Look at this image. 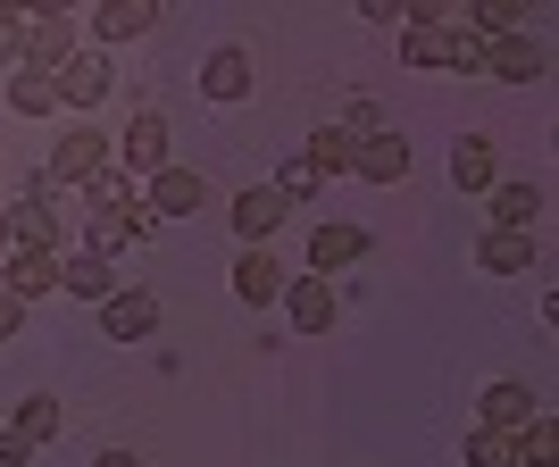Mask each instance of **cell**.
Instances as JSON below:
<instances>
[{
    "mask_svg": "<svg viewBox=\"0 0 559 467\" xmlns=\"http://www.w3.org/2000/svg\"><path fill=\"white\" fill-rule=\"evenodd\" d=\"M109 167H117V142L100 134V125H68V134L50 142L43 176H50L59 192H68V184H93V176H109Z\"/></svg>",
    "mask_w": 559,
    "mask_h": 467,
    "instance_id": "1",
    "label": "cell"
},
{
    "mask_svg": "<svg viewBox=\"0 0 559 467\" xmlns=\"http://www.w3.org/2000/svg\"><path fill=\"white\" fill-rule=\"evenodd\" d=\"M401 68H476V43H460L443 17H401Z\"/></svg>",
    "mask_w": 559,
    "mask_h": 467,
    "instance_id": "2",
    "label": "cell"
},
{
    "mask_svg": "<svg viewBox=\"0 0 559 467\" xmlns=\"http://www.w3.org/2000/svg\"><path fill=\"white\" fill-rule=\"evenodd\" d=\"M75 50H84V43H75V17H68V9H34V17H25V59H17V68L59 75Z\"/></svg>",
    "mask_w": 559,
    "mask_h": 467,
    "instance_id": "3",
    "label": "cell"
},
{
    "mask_svg": "<svg viewBox=\"0 0 559 467\" xmlns=\"http://www.w3.org/2000/svg\"><path fill=\"white\" fill-rule=\"evenodd\" d=\"M151 226H159V217H151V201H142V192H126L117 209H93V234H84V251L117 259V251H134V242H142Z\"/></svg>",
    "mask_w": 559,
    "mask_h": 467,
    "instance_id": "4",
    "label": "cell"
},
{
    "mask_svg": "<svg viewBox=\"0 0 559 467\" xmlns=\"http://www.w3.org/2000/svg\"><path fill=\"white\" fill-rule=\"evenodd\" d=\"M50 84H59V109L93 117L100 100H109V84H117V75H109V50H75V59H68L59 75H50Z\"/></svg>",
    "mask_w": 559,
    "mask_h": 467,
    "instance_id": "5",
    "label": "cell"
},
{
    "mask_svg": "<svg viewBox=\"0 0 559 467\" xmlns=\"http://www.w3.org/2000/svg\"><path fill=\"white\" fill-rule=\"evenodd\" d=\"M476 68H485V75H501V84H543L551 50H543L535 34H501V43H476Z\"/></svg>",
    "mask_w": 559,
    "mask_h": 467,
    "instance_id": "6",
    "label": "cell"
},
{
    "mask_svg": "<svg viewBox=\"0 0 559 467\" xmlns=\"http://www.w3.org/2000/svg\"><path fill=\"white\" fill-rule=\"evenodd\" d=\"M100 334H109V343H142V334H159V292L117 284L109 301H100Z\"/></svg>",
    "mask_w": 559,
    "mask_h": 467,
    "instance_id": "7",
    "label": "cell"
},
{
    "mask_svg": "<svg viewBox=\"0 0 559 467\" xmlns=\"http://www.w3.org/2000/svg\"><path fill=\"white\" fill-rule=\"evenodd\" d=\"M284 259L267 251V242H251V251L234 259V301H251V309H267V301H284Z\"/></svg>",
    "mask_w": 559,
    "mask_h": 467,
    "instance_id": "8",
    "label": "cell"
},
{
    "mask_svg": "<svg viewBox=\"0 0 559 467\" xmlns=\"http://www.w3.org/2000/svg\"><path fill=\"white\" fill-rule=\"evenodd\" d=\"M350 176H368V184H401L409 176V142L384 125V134H359L350 142Z\"/></svg>",
    "mask_w": 559,
    "mask_h": 467,
    "instance_id": "9",
    "label": "cell"
},
{
    "mask_svg": "<svg viewBox=\"0 0 559 467\" xmlns=\"http://www.w3.org/2000/svg\"><path fill=\"white\" fill-rule=\"evenodd\" d=\"M142 201H151V217H192L201 201H210V184H201V167H176V159H167L159 176H151Z\"/></svg>",
    "mask_w": 559,
    "mask_h": 467,
    "instance_id": "10",
    "label": "cell"
},
{
    "mask_svg": "<svg viewBox=\"0 0 559 467\" xmlns=\"http://www.w3.org/2000/svg\"><path fill=\"white\" fill-rule=\"evenodd\" d=\"M284 217H293V201H284L276 184H251V192H234V234H242V251H251V242H267V234H276Z\"/></svg>",
    "mask_w": 559,
    "mask_h": 467,
    "instance_id": "11",
    "label": "cell"
},
{
    "mask_svg": "<svg viewBox=\"0 0 559 467\" xmlns=\"http://www.w3.org/2000/svg\"><path fill=\"white\" fill-rule=\"evenodd\" d=\"M59 259H68V251H9V259H0L9 301H43V292H59Z\"/></svg>",
    "mask_w": 559,
    "mask_h": 467,
    "instance_id": "12",
    "label": "cell"
},
{
    "mask_svg": "<svg viewBox=\"0 0 559 467\" xmlns=\"http://www.w3.org/2000/svg\"><path fill=\"white\" fill-rule=\"evenodd\" d=\"M159 167H167V117L142 109L134 125H126V167H117V176L134 184V176H159Z\"/></svg>",
    "mask_w": 559,
    "mask_h": 467,
    "instance_id": "13",
    "label": "cell"
},
{
    "mask_svg": "<svg viewBox=\"0 0 559 467\" xmlns=\"http://www.w3.org/2000/svg\"><path fill=\"white\" fill-rule=\"evenodd\" d=\"M201 93H210V100H251V50L217 43L210 59H201Z\"/></svg>",
    "mask_w": 559,
    "mask_h": 467,
    "instance_id": "14",
    "label": "cell"
},
{
    "mask_svg": "<svg viewBox=\"0 0 559 467\" xmlns=\"http://www.w3.org/2000/svg\"><path fill=\"white\" fill-rule=\"evenodd\" d=\"M284 309H293V334H326L343 301H334L326 276H293V284H284Z\"/></svg>",
    "mask_w": 559,
    "mask_h": 467,
    "instance_id": "15",
    "label": "cell"
},
{
    "mask_svg": "<svg viewBox=\"0 0 559 467\" xmlns=\"http://www.w3.org/2000/svg\"><path fill=\"white\" fill-rule=\"evenodd\" d=\"M476 267H485V276H526V267H535V234L485 226V242H476Z\"/></svg>",
    "mask_w": 559,
    "mask_h": 467,
    "instance_id": "16",
    "label": "cell"
},
{
    "mask_svg": "<svg viewBox=\"0 0 559 467\" xmlns=\"http://www.w3.org/2000/svg\"><path fill=\"white\" fill-rule=\"evenodd\" d=\"M376 234L368 226H318L309 234V276H326V267H350V259H368Z\"/></svg>",
    "mask_w": 559,
    "mask_h": 467,
    "instance_id": "17",
    "label": "cell"
},
{
    "mask_svg": "<svg viewBox=\"0 0 559 467\" xmlns=\"http://www.w3.org/2000/svg\"><path fill=\"white\" fill-rule=\"evenodd\" d=\"M59 292H75V301H109V292H117V259L68 251V259H59Z\"/></svg>",
    "mask_w": 559,
    "mask_h": 467,
    "instance_id": "18",
    "label": "cell"
},
{
    "mask_svg": "<svg viewBox=\"0 0 559 467\" xmlns=\"http://www.w3.org/2000/svg\"><path fill=\"white\" fill-rule=\"evenodd\" d=\"M526 418H543V400L518 384V375H501V384H485V418L476 426H501V434H518Z\"/></svg>",
    "mask_w": 559,
    "mask_h": 467,
    "instance_id": "19",
    "label": "cell"
},
{
    "mask_svg": "<svg viewBox=\"0 0 559 467\" xmlns=\"http://www.w3.org/2000/svg\"><path fill=\"white\" fill-rule=\"evenodd\" d=\"M151 0H109V9H93V50H109V43H134V34H151Z\"/></svg>",
    "mask_w": 559,
    "mask_h": 467,
    "instance_id": "20",
    "label": "cell"
},
{
    "mask_svg": "<svg viewBox=\"0 0 559 467\" xmlns=\"http://www.w3.org/2000/svg\"><path fill=\"white\" fill-rule=\"evenodd\" d=\"M485 201H492V226H518V234H535V217H543V184H485Z\"/></svg>",
    "mask_w": 559,
    "mask_h": 467,
    "instance_id": "21",
    "label": "cell"
},
{
    "mask_svg": "<svg viewBox=\"0 0 559 467\" xmlns=\"http://www.w3.org/2000/svg\"><path fill=\"white\" fill-rule=\"evenodd\" d=\"M59 426H68V418H59V400H50V393H25L17 418H9V434H25V443L43 451V443H59Z\"/></svg>",
    "mask_w": 559,
    "mask_h": 467,
    "instance_id": "22",
    "label": "cell"
},
{
    "mask_svg": "<svg viewBox=\"0 0 559 467\" xmlns=\"http://www.w3.org/2000/svg\"><path fill=\"white\" fill-rule=\"evenodd\" d=\"M451 184H460V192H485L492 184V142L485 134H460V142H451Z\"/></svg>",
    "mask_w": 559,
    "mask_h": 467,
    "instance_id": "23",
    "label": "cell"
},
{
    "mask_svg": "<svg viewBox=\"0 0 559 467\" xmlns=\"http://www.w3.org/2000/svg\"><path fill=\"white\" fill-rule=\"evenodd\" d=\"M518 467H559V418L551 409L518 426Z\"/></svg>",
    "mask_w": 559,
    "mask_h": 467,
    "instance_id": "24",
    "label": "cell"
},
{
    "mask_svg": "<svg viewBox=\"0 0 559 467\" xmlns=\"http://www.w3.org/2000/svg\"><path fill=\"white\" fill-rule=\"evenodd\" d=\"M301 159L318 167V184H326V176H350V134H343V125H318Z\"/></svg>",
    "mask_w": 559,
    "mask_h": 467,
    "instance_id": "25",
    "label": "cell"
},
{
    "mask_svg": "<svg viewBox=\"0 0 559 467\" xmlns=\"http://www.w3.org/2000/svg\"><path fill=\"white\" fill-rule=\"evenodd\" d=\"M9 109H17V117H50V109H59V84L34 75V68H17V75H9Z\"/></svg>",
    "mask_w": 559,
    "mask_h": 467,
    "instance_id": "26",
    "label": "cell"
},
{
    "mask_svg": "<svg viewBox=\"0 0 559 467\" xmlns=\"http://www.w3.org/2000/svg\"><path fill=\"white\" fill-rule=\"evenodd\" d=\"M467 467H518V434H501V426H476V434H467Z\"/></svg>",
    "mask_w": 559,
    "mask_h": 467,
    "instance_id": "27",
    "label": "cell"
},
{
    "mask_svg": "<svg viewBox=\"0 0 559 467\" xmlns=\"http://www.w3.org/2000/svg\"><path fill=\"white\" fill-rule=\"evenodd\" d=\"M17 59H25V9H0V68L17 75Z\"/></svg>",
    "mask_w": 559,
    "mask_h": 467,
    "instance_id": "28",
    "label": "cell"
},
{
    "mask_svg": "<svg viewBox=\"0 0 559 467\" xmlns=\"http://www.w3.org/2000/svg\"><path fill=\"white\" fill-rule=\"evenodd\" d=\"M276 192H284V201H318V167H309V159H284Z\"/></svg>",
    "mask_w": 559,
    "mask_h": 467,
    "instance_id": "29",
    "label": "cell"
},
{
    "mask_svg": "<svg viewBox=\"0 0 559 467\" xmlns=\"http://www.w3.org/2000/svg\"><path fill=\"white\" fill-rule=\"evenodd\" d=\"M84 192H93V209H117V201H126V192H134V184H126V176H117V167H109V176H93V184H84Z\"/></svg>",
    "mask_w": 559,
    "mask_h": 467,
    "instance_id": "30",
    "label": "cell"
},
{
    "mask_svg": "<svg viewBox=\"0 0 559 467\" xmlns=\"http://www.w3.org/2000/svg\"><path fill=\"white\" fill-rule=\"evenodd\" d=\"M34 459V443H25V434H9V426H0V467H25Z\"/></svg>",
    "mask_w": 559,
    "mask_h": 467,
    "instance_id": "31",
    "label": "cell"
},
{
    "mask_svg": "<svg viewBox=\"0 0 559 467\" xmlns=\"http://www.w3.org/2000/svg\"><path fill=\"white\" fill-rule=\"evenodd\" d=\"M9 334H25V301H9V292H0V343H9Z\"/></svg>",
    "mask_w": 559,
    "mask_h": 467,
    "instance_id": "32",
    "label": "cell"
},
{
    "mask_svg": "<svg viewBox=\"0 0 559 467\" xmlns=\"http://www.w3.org/2000/svg\"><path fill=\"white\" fill-rule=\"evenodd\" d=\"M93 467H142V459H134V451H100Z\"/></svg>",
    "mask_w": 559,
    "mask_h": 467,
    "instance_id": "33",
    "label": "cell"
},
{
    "mask_svg": "<svg viewBox=\"0 0 559 467\" xmlns=\"http://www.w3.org/2000/svg\"><path fill=\"white\" fill-rule=\"evenodd\" d=\"M0 259H9V201H0Z\"/></svg>",
    "mask_w": 559,
    "mask_h": 467,
    "instance_id": "34",
    "label": "cell"
},
{
    "mask_svg": "<svg viewBox=\"0 0 559 467\" xmlns=\"http://www.w3.org/2000/svg\"><path fill=\"white\" fill-rule=\"evenodd\" d=\"M0 292H9V276H0Z\"/></svg>",
    "mask_w": 559,
    "mask_h": 467,
    "instance_id": "35",
    "label": "cell"
}]
</instances>
